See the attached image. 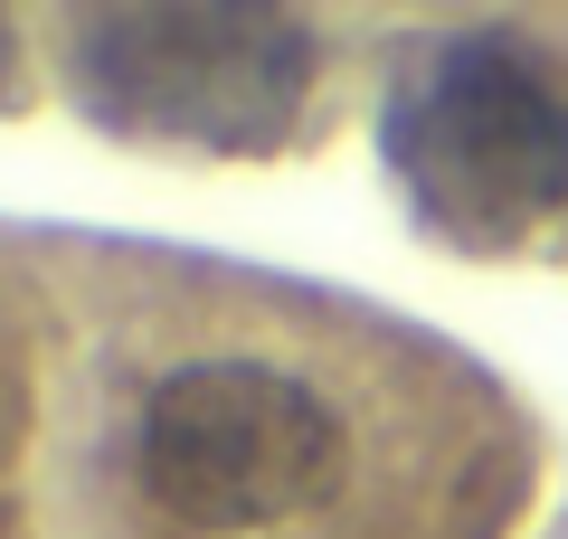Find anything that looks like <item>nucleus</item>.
I'll use <instances>...</instances> for the list:
<instances>
[{"mask_svg":"<svg viewBox=\"0 0 568 539\" xmlns=\"http://www.w3.org/2000/svg\"><path fill=\"white\" fill-rule=\"evenodd\" d=\"M351 474V407L284 350H181L123 426V501L162 539H265Z\"/></svg>","mask_w":568,"mask_h":539,"instance_id":"f257e3e1","label":"nucleus"},{"mask_svg":"<svg viewBox=\"0 0 568 539\" xmlns=\"http://www.w3.org/2000/svg\"><path fill=\"white\" fill-rule=\"evenodd\" d=\"M304 85L313 39L284 10H95L77 29V104L162 152H265Z\"/></svg>","mask_w":568,"mask_h":539,"instance_id":"7ed1b4c3","label":"nucleus"},{"mask_svg":"<svg viewBox=\"0 0 568 539\" xmlns=\"http://www.w3.org/2000/svg\"><path fill=\"white\" fill-rule=\"evenodd\" d=\"M388 171L465 246L568 209V95L521 39H436L388 95Z\"/></svg>","mask_w":568,"mask_h":539,"instance_id":"f03ea898","label":"nucleus"}]
</instances>
